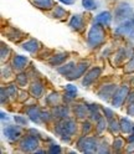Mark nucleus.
Wrapping results in <instances>:
<instances>
[{"instance_id":"nucleus-36","label":"nucleus","mask_w":134,"mask_h":154,"mask_svg":"<svg viewBox=\"0 0 134 154\" xmlns=\"http://www.w3.org/2000/svg\"><path fill=\"white\" fill-rule=\"evenodd\" d=\"M51 116H52V113H49L47 111H41V119L44 122H49L51 119Z\"/></svg>"},{"instance_id":"nucleus-51","label":"nucleus","mask_w":134,"mask_h":154,"mask_svg":"<svg viewBox=\"0 0 134 154\" xmlns=\"http://www.w3.org/2000/svg\"><path fill=\"white\" fill-rule=\"evenodd\" d=\"M130 21H132V23H133V25H134V16H133V17L130 19Z\"/></svg>"},{"instance_id":"nucleus-48","label":"nucleus","mask_w":134,"mask_h":154,"mask_svg":"<svg viewBox=\"0 0 134 154\" xmlns=\"http://www.w3.org/2000/svg\"><path fill=\"white\" fill-rule=\"evenodd\" d=\"M29 133L34 134V137H39V132H37L36 129H29Z\"/></svg>"},{"instance_id":"nucleus-40","label":"nucleus","mask_w":134,"mask_h":154,"mask_svg":"<svg viewBox=\"0 0 134 154\" xmlns=\"http://www.w3.org/2000/svg\"><path fill=\"white\" fill-rule=\"evenodd\" d=\"M103 112H104V114H106V117H107L108 119H112V118H113L114 114H113V111H112V109L104 107V108H103Z\"/></svg>"},{"instance_id":"nucleus-3","label":"nucleus","mask_w":134,"mask_h":154,"mask_svg":"<svg viewBox=\"0 0 134 154\" xmlns=\"http://www.w3.org/2000/svg\"><path fill=\"white\" fill-rule=\"evenodd\" d=\"M133 15V9L132 6H129V4L127 3H122L116 8V11H114V20L117 23H123L127 21L129 19H132Z\"/></svg>"},{"instance_id":"nucleus-44","label":"nucleus","mask_w":134,"mask_h":154,"mask_svg":"<svg viewBox=\"0 0 134 154\" xmlns=\"http://www.w3.org/2000/svg\"><path fill=\"white\" fill-rule=\"evenodd\" d=\"M128 114L129 116H134V103H130V106L128 107Z\"/></svg>"},{"instance_id":"nucleus-26","label":"nucleus","mask_w":134,"mask_h":154,"mask_svg":"<svg viewBox=\"0 0 134 154\" xmlns=\"http://www.w3.org/2000/svg\"><path fill=\"white\" fill-rule=\"evenodd\" d=\"M57 102H59V93H51L49 97L46 98V103L52 106V107L57 106Z\"/></svg>"},{"instance_id":"nucleus-38","label":"nucleus","mask_w":134,"mask_h":154,"mask_svg":"<svg viewBox=\"0 0 134 154\" xmlns=\"http://www.w3.org/2000/svg\"><path fill=\"white\" fill-rule=\"evenodd\" d=\"M91 123L90 122H84L83 124H82V133L83 134H87V133H90V131H91Z\"/></svg>"},{"instance_id":"nucleus-17","label":"nucleus","mask_w":134,"mask_h":154,"mask_svg":"<svg viewBox=\"0 0 134 154\" xmlns=\"http://www.w3.org/2000/svg\"><path fill=\"white\" fill-rule=\"evenodd\" d=\"M75 114L77 116V118H86L90 114V106L87 107L86 104H77L75 107Z\"/></svg>"},{"instance_id":"nucleus-31","label":"nucleus","mask_w":134,"mask_h":154,"mask_svg":"<svg viewBox=\"0 0 134 154\" xmlns=\"http://www.w3.org/2000/svg\"><path fill=\"white\" fill-rule=\"evenodd\" d=\"M16 83L19 86H26L27 83V77L25 73H20V75H17L16 76Z\"/></svg>"},{"instance_id":"nucleus-30","label":"nucleus","mask_w":134,"mask_h":154,"mask_svg":"<svg viewBox=\"0 0 134 154\" xmlns=\"http://www.w3.org/2000/svg\"><path fill=\"white\" fill-rule=\"evenodd\" d=\"M66 16V10L62 8V6H56L55 11H53V17H57V19H62Z\"/></svg>"},{"instance_id":"nucleus-2","label":"nucleus","mask_w":134,"mask_h":154,"mask_svg":"<svg viewBox=\"0 0 134 154\" xmlns=\"http://www.w3.org/2000/svg\"><path fill=\"white\" fill-rule=\"evenodd\" d=\"M77 131V126L76 122L70 118H65L61 122H59L55 127V133L59 136H66V137H71Z\"/></svg>"},{"instance_id":"nucleus-29","label":"nucleus","mask_w":134,"mask_h":154,"mask_svg":"<svg viewBox=\"0 0 134 154\" xmlns=\"http://www.w3.org/2000/svg\"><path fill=\"white\" fill-rule=\"evenodd\" d=\"M106 126H107L106 119H104L103 117H101V118L97 121V126H96V129H97V133H98V134H101V133L104 131V128H106Z\"/></svg>"},{"instance_id":"nucleus-14","label":"nucleus","mask_w":134,"mask_h":154,"mask_svg":"<svg viewBox=\"0 0 134 154\" xmlns=\"http://www.w3.org/2000/svg\"><path fill=\"white\" fill-rule=\"evenodd\" d=\"M27 62H29L27 57L21 56V55H16L14 59H13V67H14L15 70L20 71V70H23L24 67L27 65Z\"/></svg>"},{"instance_id":"nucleus-32","label":"nucleus","mask_w":134,"mask_h":154,"mask_svg":"<svg viewBox=\"0 0 134 154\" xmlns=\"http://www.w3.org/2000/svg\"><path fill=\"white\" fill-rule=\"evenodd\" d=\"M123 146H124V142H123L122 138H117L116 140L113 142V149L116 150V152H119L123 148Z\"/></svg>"},{"instance_id":"nucleus-28","label":"nucleus","mask_w":134,"mask_h":154,"mask_svg":"<svg viewBox=\"0 0 134 154\" xmlns=\"http://www.w3.org/2000/svg\"><path fill=\"white\" fill-rule=\"evenodd\" d=\"M109 129H111V132L112 133H118L119 131H120V124H119V122L118 121H116V119H109Z\"/></svg>"},{"instance_id":"nucleus-33","label":"nucleus","mask_w":134,"mask_h":154,"mask_svg":"<svg viewBox=\"0 0 134 154\" xmlns=\"http://www.w3.org/2000/svg\"><path fill=\"white\" fill-rule=\"evenodd\" d=\"M6 91L9 93V96L13 98H16V96H17V90H16V86L14 85H10V86H8L6 87Z\"/></svg>"},{"instance_id":"nucleus-16","label":"nucleus","mask_w":134,"mask_h":154,"mask_svg":"<svg viewBox=\"0 0 134 154\" xmlns=\"http://www.w3.org/2000/svg\"><path fill=\"white\" fill-rule=\"evenodd\" d=\"M112 21V15L109 11H103L101 14L97 15V17H96V23H98L103 26H108Z\"/></svg>"},{"instance_id":"nucleus-46","label":"nucleus","mask_w":134,"mask_h":154,"mask_svg":"<svg viewBox=\"0 0 134 154\" xmlns=\"http://www.w3.org/2000/svg\"><path fill=\"white\" fill-rule=\"evenodd\" d=\"M0 117H2V121H3V122H4L5 119L9 121V117H8V114H6L5 112H2V113H0Z\"/></svg>"},{"instance_id":"nucleus-49","label":"nucleus","mask_w":134,"mask_h":154,"mask_svg":"<svg viewBox=\"0 0 134 154\" xmlns=\"http://www.w3.org/2000/svg\"><path fill=\"white\" fill-rule=\"evenodd\" d=\"M5 75H8V77H9V75H10V70H9V69H6V70H5V69H3V76H4V77H6Z\"/></svg>"},{"instance_id":"nucleus-9","label":"nucleus","mask_w":134,"mask_h":154,"mask_svg":"<svg viewBox=\"0 0 134 154\" xmlns=\"http://www.w3.org/2000/svg\"><path fill=\"white\" fill-rule=\"evenodd\" d=\"M101 72H102V70L99 69V67H93V69H91L87 73H86V76L83 77L82 85L84 86V87H86V86L92 85V83L101 76Z\"/></svg>"},{"instance_id":"nucleus-39","label":"nucleus","mask_w":134,"mask_h":154,"mask_svg":"<svg viewBox=\"0 0 134 154\" xmlns=\"http://www.w3.org/2000/svg\"><path fill=\"white\" fill-rule=\"evenodd\" d=\"M49 153H51V154H53V153H61L60 146H57V144H52V146H50Z\"/></svg>"},{"instance_id":"nucleus-34","label":"nucleus","mask_w":134,"mask_h":154,"mask_svg":"<svg viewBox=\"0 0 134 154\" xmlns=\"http://www.w3.org/2000/svg\"><path fill=\"white\" fill-rule=\"evenodd\" d=\"M97 152H98V153H108L109 149H108V146H107V142H103L101 146H98Z\"/></svg>"},{"instance_id":"nucleus-1","label":"nucleus","mask_w":134,"mask_h":154,"mask_svg":"<svg viewBox=\"0 0 134 154\" xmlns=\"http://www.w3.org/2000/svg\"><path fill=\"white\" fill-rule=\"evenodd\" d=\"M104 41V30H103V25L96 23L88 31L87 36V42L90 47H97Z\"/></svg>"},{"instance_id":"nucleus-10","label":"nucleus","mask_w":134,"mask_h":154,"mask_svg":"<svg viewBox=\"0 0 134 154\" xmlns=\"http://www.w3.org/2000/svg\"><path fill=\"white\" fill-rule=\"evenodd\" d=\"M21 134V128L20 126H6L4 128V136L9 140H16Z\"/></svg>"},{"instance_id":"nucleus-21","label":"nucleus","mask_w":134,"mask_h":154,"mask_svg":"<svg viewBox=\"0 0 134 154\" xmlns=\"http://www.w3.org/2000/svg\"><path fill=\"white\" fill-rule=\"evenodd\" d=\"M76 94H77V88L73 85H67L66 86V93H65V100L67 101H72Z\"/></svg>"},{"instance_id":"nucleus-47","label":"nucleus","mask_w":134,"mask_h":154,"mask_svg":"<svg viewBox=\"0 0 134 154\" xmlns=\"http://www.w3.org/2000/svg\"><path fill=\"white\" fill-rule=\"evenodd\" d=\"M127 150H128V152H134V140L130 142V144L127 147Z\"/></svg>"},{"instance_id":"nucleus-18","label":"nucleus","mask_w":134,"mask_h":154,"mask_svg":"<svg viewBox=\"0 0 134 154\" xmlns=\"http://www.w3.org/2000/svg\"><path fill=\"white\" fill-rule=\"evenodd\" d=\"M42 91H44V87H42L41 82H39V81L34 82L31 85V87H30V93L32 94V97H35V98H39L40 96L42 94Z\"/></svg>"},{"instance_id":"nucleus-13","label":"nucleus","mask_w":134,"mask_h":154,"mask_svg":"<svg viewBox=\"0 0 134 154\" xmlns=\"http://www.w3.org/2000/svg\"><path fill=\"white\" fill-rule=\"evenodd\" d=\"M27 116H29V118H30L34 123H41V111L36 107V106H31V107H29L27 111H26Z\"/></svg>"},{"instance_id":"nucleus-12","label":"nucleus","mask_w":134,"mask_h":154,"mask_svg":"<svg viewBox=\"0 0 134 154\" xmlns=\"http://www.w3.org/2000/svg\"><path fill=\"white\" fill-rule=\"evenodd\" d=\"M69 114H70V109L67 106H55L52 108V116L55 118L65 119L69 117Z\"/></svg>"},{"instance_id":"nucleus-6","label":"nucleus","mask_w":134,"mask_h":154,"mask_svg":"<svg viewBox=\"0 0 134 154\" xmlns=\"http://www.w3.org/2000/svg\"><path fill=\"white\" fill-rule=\"evenodd\" d=\"M39 147V140L34 136H26L20 142V149L23 152H34Z\"/></svg>"},{"instance_id":"nucleus-45","label":"nucleus","mask_w":134,"mask_h":154,"mask_svg":"<svg viewBox=\"0 0 134 154\" xmlns=\"http://www.w3.org/2000/svg\"><path fill=\"white\" fill-rule=\"evenodd\" d=\"M61 3H63V4H66V5H72V4H75V0H60Z\"/></svg>"},{"instance_id":"nucleus-11","label":"nucleus","mask_w":134,"mask_h":154,"mask_svg":"<svg viewBox=\"0 0 134 154\" xmlns=\"http://www.w3.org/2000/svg\"><path fill=\"white\" fill-rule=\"evenodd\" d=\"M114 92H116V85H104L103 87L98 91V97L103 101H108L111 97H113Z\"/></svg>"},{"instance_id":"nucleus-7","label":"nucleus","mask_w":134,"mask_h":154,"mask_svg":"<svg viewBox=\"0 0 134 154\" xmlns=\"http://www.w3.org/2000/svg\"><path fill=\"white\" fill-rule=\"evenodd\" d=\"M116 34L120 36H129L134 38V25L130 20L123 21L117 29H116Z\"/></svg>"},{"instance_id":"nucleus-8","label":"nucleus","mask_w":134,"mask_h":154,"mask_svg":"<svg viewBox=\"0 0 134 154\" xmlns=\"http://www.w3.org/2000/svg\"><path fill=\"white\" fill-rule=\"evenodd\" d=\"M87 67H88V63L87 62H80L75 66V69L72 70V72L70 75H67L66 76V79L67 80H70V81H73V80H77L80 79L81 76H83V73L86 72V70H87Z\"/></svg>"},{"instance_id":"nucleus-27","label":"nucleus","mask_w":134,"mask_h":154,"mask_svg":"<svg viewBox=\"0 0 134 154\" xmlns=\"http://www.w3.org/2000/svg\"><path fill=\"white\" fill-rule=\"evenodd\" d=\"M82 6L86 10H94L97 8V4H96L94 0H82Z\"/></svg>"},{"instance_id":"nucleus-15","label":"nucleus","mask_w":134,"mask_h":154,"mask_svg":"<svg viewBox=\"0 0 134 154\" xmlns=\"http://www.w3.org/2000/svg\"><path fill=\"white\" fill-rule=\"evenodd\" d=\"M39 47H40V44L37 40H35V38H31V40H29V41L23 44V49L27 52H31V54L36 52L39 50Z\"/></svg>"},{"instance_id":"nucleus-5","label":"nucleus","mask_w":134,"mask_h":154,"mask_svg":"<svg viewBox=\"0 0 134 154\" xmlns=\"http://www.w3.org/2000/svg\"><path fill=\"white\" fill-rule=\"evenodd\" d=\"M128 93H129V88H128L127 85H123L118 90H116V92H114L113 97H112V106L113 107H120V106L123 104V102L127 100Z\"/></svg>"},{"instance_id":"nucleus-22","label":"nucleus","mask_w":134,"mask_h":154,"mask_svg":"<svg viewBox=\"0 0 134 154\" xmlns=\"http://www.w3.org/2000/svg\"><path fill=\"white\" fill-rule=\"evenodd\" d=\"M75 62L73 61H71V62H69V63H66V65H63V66H60L59 69H57V71H59L61 75H63L65 77L67 76V75H70L71 72H72V70L75 69Z\"/></svg>"},{"instance_id":"nucleus-23","label":"nucleus","mask_w":134,"mask_h":154,"mask_svg":"<svg viewBox=\"0 0 134 154\" xmlns=\"http://www.w3.org/2000/svg\"><path fill=\"white\" fill-rule=\"evenodd\" d=\"M31 2L36 8L40 9H51L53 6L52 0H31Z\"/></svg>"},{"instance_id":"nucleus-25","label":"nucleus","mask_w":134,"mask_h":154,"mask_svg":"<svg viewBox=\"0 0 134 154\" xmlns=\"http://www.w3.org/2000/svg\"><path fill=\"white\" fill-rule=\"evenodd\" d=\"M90 114H91V117L92 119L94 121H98L101 118V114H99V106L98 104H91L90 106Z\"/></svg>"},{"instance_id":"nucleus-35","label":"nucleus","mask_w":134,"mask_h":154,"mask_svg":"<svg viewBox=\"0 0 134 154\" xmlns=\"http://www.w3.org/2000/svg\"><path fill=\"white\" fill-rule=\"evenodd\" d=\"M14 119H15L16 123L20 124V126H26V124H27V119L24 118V117H21V116H15Z\"/></svg>"},{"instance_id":"nucleus-41","label":"nucleus","mask_w":134,"mask_h":154,"mask_svg":"<svg viewBox=\"0 0 134 154\" xmlns=\"http://www.w3.org/2000/svg\"><path fill=\"white\" fill-rule=\"evenodd\" d=\"M8 55H9V49L5 45H3L2 46V60H5V57H8Z\"/></svg>"},{"instance_id":"nucleus-20","label":"nucleus","mask_w":134,"mask_h":154,"mask_svg":"<svg viewBox=\"0 0 134 154\" xmlns=\"http://www.w3.org/2000/svg\"><path fill=\"white\" fill-rule=\"evenodd\" d=\"M70 26L73 29V30H80V29L83 26V20L81 15H73L72 19L70 20Z\"/></svg>"},{"instance_id":"nucleus-4","label":"nucleus","mask_w":134,"mask_h":154,"mask_svg":"<svg viewBox=\"0 0 134 154\" xmlns=\"http://www.w3.org/2000/svg\"><path fill=\"white\" fill-rule=\"evenodd\" d=\"M77 147L83 153H96L98 149L97 139H96L94 137H82L78 140Z\"/></svg>"},{"instance_id":"nucleus-37","label":"nucleus","mask_w":134,"mask_h":154,"mask_svg":"<svg viewBox=\"0 0 134 154\" xmlns=\"http://www.w3.org/2000/svg\"><path fill=\"white\" fill-rule=\"evenodd\" d=\"M134 71V56L132 57V60L127 63V66H126V72H133Z\"/></svg>"},{"instance_id":"nucleus-50","label":"nucleus","mask_w":134,"mask_h":154,"mask_svg":"<svg viewBox=\"0 0 134 154\" xmlns=\"http://www.w3.org/2000/svg\"><path fill=\"white\" fill-rule=\"evenodd\" d=\"M134 140V129H133V133L128 137V142H133Z\"/></svg>"},{"instance_id":"nucleus-19","label":"nucleus","mask_w":134,"mask_h":154,"mask_svg":"<svg viewBox=\"0 0 134 154\" xmlns=\"http://www.w3.org/2000/svg\"><path fill=\"white\" fill-rule=\"evenodd\" d=\"M119 124H120V131L123 133H130L133 132L134 129V126H133V123L128 119V118H122L119 121Z\"/></svg>"},{"instance_id":"nucleus-43","label":"nucleus","mask_w":134,"mask_h":154,"mask_svg":"<svg viewBox=\"0 0 134 154\" xmlns=\"http://www.w3.org/2000/svg\"><path fill=\"white\" fill-rule=\"evenodd\" d=\"M127 102H129V103H133V102H134V92H129V93H128Z\"/></svg>"},{"instance_id":"nucleus-42","label":"nucleus","mask_w":134,"mask_h":154,"mask_svg":"<svg viewBox=\"0 0 134 154\" xmlns=\"http://www.w3.org/2000/svg\"><path fill=\"white\" fill-rule=\"evenodd\" d=\"M8 96H9L8 91L4 87H2V103H5V100H8Z\"/></svg>"},{"instance_id":"nucleus-24","label":"nucleus","mask_w":134,"mask_h":154,"mask_svg":"<svg viewBox=\"0 0 134 154\" xmlns=\"http://www.w3.org/2000/svg\"><path fill=\"white\" fill-rule=\"evenodd\" d=\"M66 57H67V54H57L50 59V63L52 66H59L66 60Z\"/></svg>"}]
</instances>
